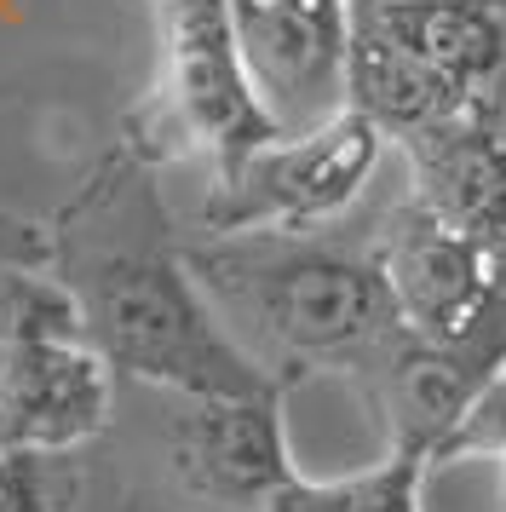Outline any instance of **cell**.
Masks as SVG:
<instances>
[{"label":"cell","mask_w":506,"mask_h":512,"mask_svg":"<svg viewBox=\"0 0 506 512\" xmlns=\"http://www.w3.org/2000/svg\"><path fill=\"white\" fill-rule=\"evenodd\" d=\"M374 254L414 334L506 346V242H478L403 196L380 219Z\"/></svg>","instance_id":"obj_7"},{"label":"cell","mask_w":506,"mask_h":512,"mask_svg":"<svg viewBox=\"0 0 506 512\" xmlns=\"http://www.w3.org/2000/svg\"><path fill=\"white\" fill-rule=\"evenodd\" d=\"M506 363V346H460V340H426L409 323L391 334L380 357L351 386L386 426V449H414L432 461L443 432L460 420L489 374ZM437 472V466H432Z\"/></svg>","instance_id":"obj_10"},{"label":"cell","mask_w":506,"mask_h":512,"mask_svg":"<svg viewBox=\"0 0 506 512\" xmlns=\"http://www.w3.org/2000/svg\"><path fill=\"white\" fill-rule=\"evenodd\" d=\"M276 133L282 127L259 104L248 64L236 52L225 0H161L156 70L121 116L115 144H127L144 167L202 162L207 173H230Z\"/></svg>","instance_id":"obj_5"},{"label":"cell","mask_w":506,"mask_h":512,"mask_svg":"<svg viewBox=\"0 0 506 512\" xmlns=\"http://www.w3.org/2000/svg\"><path fill=\"white\" fill-rule=\"evenodd\" d=\"M184 259L225 334L288 386L299 374L357 380L403 328L374 242L328 231H202L184 236Z\"/></svg>","instance_id":"obj_2"},{"label":"cell","mask_w":506,"mask_h":512,"mask_svg":"<svg viewBox=\"0 0 506 512\" xmlns=\"http://www.w3.org/2000/svg\"><path fill=\"white\" fill-rule=\"evenodd\" d=\"M167 478L190 512H265L299 478L288 449V386L248 397H179L167 426Z\"/></svg>","instance_id":"obj_8"},{"label":"cell","mask_w":506,"mask_h":512,"mask_svg":"<svg viewBox=\"0 0 506 512\" xmlns=\"http://www.w3.org/2000/svg\"><path fill=\"white\" fill-rule=\"evenodd\" d=\"M386 144V133L351 104L311 133H276L230 173L207 179L202 231H328L380 173Z\"/></svg>","instance_id":"obj_6"},{"label":"cell","mask_w":506,"mask_h":512,"mask_svg":"<svg viewBox=\"0 0 506 512\" xmlns=\"http://www.w3.org/2000/svg\"><path fill=\"white\" fill-rule=\"evenodd\" d=\"M150 6H161V0H150Z\"/></svg>","instance_id":"obj_18"},{"label":"cell","mask_w":506,"mask_h":512,"mask_svg":"<svg viewBox=\"0 0 506 512\" xmlns=\"http://www.w3.org/2000/svg\"><path fill=\"white\" fill-rule=\"evenodd\" d=\"M426 478L432 461L414 449H386L374 466L345 478H288L265 512H426Z\"/></svg>","instance_id":"obj_12"},{"label":"cell","mask_w":506,"mask_h":512,"mask_svg":"<svg viewBox=\"0 0 506 512\" xmlns=\"http://www.w3.org/2000/svg\"><path fill=\"white\" fill-rule=\"evenodd\" d=\"M506 93V6L351 0L345 104L391 144Z\"/></svg>","instance_id":"obj_3"},{"label":"cell","mask_w":506,"mask_h":512,"mask_svg":"<svg viewBox=\"0 0 506 512\" xmlns=\"http://www.w3.org/2000/svg\"><path fill=\"white\" fill-rule=\"evenodd\" d=\"M115 369L46 259H0V455H75L110 426Z\"/></svg>","instance_id":"obj_4"},{"label":"cell","mask_w":506,"mask_h":512,"mask_svg":"<svg viewBox=\"0 0 506 512\" xmlns=\"http://www.w3.org/2000/svg\"><path fill=\"white\" fill-rule=\"evenodd\" d=\"M501 495H506V455H501Z\"/></svg>","instance_id":"obj_17"},{"label":"cell","mask_w":506,"mask_h":512,"mask_svg":"<svg viewBox=\"0 0 506 512\" xmlns=\"http://www.w3.org/2000/svg\"><path fill=\"white\" fill-rule=\"evenodd\" d=\"M69 455H0V512H75Z\"/></svg>","instance_id":"obj_14"},{"label":"cell","mask_w":506,"mask_h":512,"mask_svg":"<svg viewBox=\"0 0 506 512\" xmlns=\"http://www.w3.org/2000/svg\"><path fill=\"white\" fill-rule=\"evenodd\" d=\"M0 259H46V231H23L18 242H0Z\"/></svg>","instance_id":"obj_15"},{"label":"cell","mask_w":506,"mask_h":512,"mask_svg":"<svg viewBox=\"0 0 506 512\" xmlns=\"http://www.w3.org/2000/svg\"><path fill=\"white\" fill-rule=\"evenodd\" d=\"M46 265L75 294L87 340L138 386L173 397H248L288 386L213 317L156 167H144L127 144L104 150L46 225Z\"/></svg>","instance_id":"obj_1"},{"label":"cell","mask_w":506,"mask_h":512,"mask_svg":"<svg viewBox=\"0 0 506 512\" xmlns=\"http://www.w3.org/2000/svg\"><path fill=\"white\" fill-rule=\"evenodd\" d=\"M397 150L409 167V202L478 242H506V93L403 133Z\"/></svg>","instance_id":"obj_11"},{"label":"cell","mask_w":506,"mask_h":512,"mask_svg":"<svg viewBox=\"0 0 506 512\" xmlns=\"http://www.w3.org/2000/svg\"><path fill=\"white\" fill-rule=\"evenodd\" d=\"M466 6H506V0H466Z\"/></svg>","instance_id":"obj_16"},{"label":"cell","mask_w":506,"mask_h":512,"mask_svg":"<svg viewBox=\"0 0 506 512\" xmlns=\"http://www.w3.org/2000/svg\"><path fill=\"white\" fill-rule=\"evenodd\" d=\"M225 18L282 133H311L345 110L351 0H225Z\"/></svg>","instance_id":"obj_9"},{"label":"cell","mask_w":506,"mask_h":512,"mask_svg":"<svg viewBox=\"0 0 506 512\" xmlns=\"http://www.w3.org/2000/svg\"><path fill=\"white\" fill-rule=\"evenodd\" d=\"M506 455V363L483 380L472 403L460 409V420L443 432L432 466H455V461H501Z\"/></svg>","instance_id":"obj_13"}]
</instances>
